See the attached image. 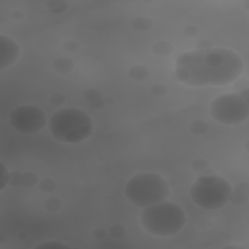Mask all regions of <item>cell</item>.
Wrapping results in <instances>:
<instances>
[{
	"label": "cell",
	"instance_id": "cell-1",
	"mask_svg": "<svg viewBox=\"0 0 249 249\" xmlns=\"http://www.w3.org/2000/svg\"><path fill=\"white\" fill-rule=\"evenodd\" d=\"M243 67L242 58L234 51L210 48L181 53L175 60L174 73L187 86H224L236 80Z\"/></svg>",
	"mask_w": 249,
	"mask_h": 249
},
{
	"label": "cell",
	"instance_id": "cell-2",
	"mask_svg": "<svg viewBox=\"0 0 249 249\" xmlns=\"http://www.w3.org/2000/svg\"><path fill=\"white\" fill-rule=\"evenodd\" d=\"M187 221L184 209L177 203L163 200L143 208L140 223L150 234L167 237L177 234Z\"/></svg>",
	"mask_w": 249,
	"mask_h": 249
},
{
	"label": "cell",
	"instance_id": "cell-3",
	"mask_svg": "<svg viewBox=\"0 0 249 249\" xmlns=\"http://www.w3.org/2000/svg\"><path fill=\"white\" fill-rule=\"evenodd\" d=\"M51 135L59 142L75 144L88 139L93 130L90 116L78 108L61 109L48 122Z\"/></svg>",
	"mask_w": 249,
	"mask_h": 249
},
{
	"label": "cell",
	"instance_id": "cell-4",
	"mask_svg": "<svg viewBox=\"0 0 249 249\" xmlns=\"http://www.w3.org/2000/svg\"><path fill=\"white\" fill-rule=\"evenodd\" d=\"M170 194L167 181L155 172L133 175L124 186V196L133 205L145 208L165 200Z\"/></svg>",
	"mask_w": 249,
	"mask_h": 249
},
{
	"label": "cell",
	"instance_id": "cell-5",
	"mask_svg": "<svg viewBox=\"0 0 249 249\" xmlns=\"http://www.w3.org/2000/svg\"><path fill=\"white\" fill-rule=\"evenodd\" d=\"M232 190L223 177L212 174L198 177L190 187L192 201L206 210H217L224 207L231 197Z\"/></svg>",
	"mask_w": 249,
	"mask_h": 249
},
{
	"label": "cell",
	"instance_id": "cell-6",
	"mask_svg": "<svg viewBox=\"0 0 249 249\" xmlns=\"http://www.w3.org/2000/svg\"><path fill=\"white\" fill-rule=\"evenodd\" d=\"M210 115L221 124H238L248 118V98L242 93L219 95L210 104Z\"/></svg>",
	"mask_w": 249,
	"mask_h": 249
},
{
	"label": "cell",
	"instance_id": "cell-7",
	"mask_svg": "<svg viewBox=\"0 0 249 249\" xmlns=\"http://www.w3.org/2000/svg\"><path fill=\"white\" fill-rule=\"evenodd\" d=\"M9 124L18 132L36 134L47 124V117L43 109L35 105H21L9 115Z\"/></svg>",
	"mask_w": 249,
	"mask_h": 249
},
{
	"label": "cell",
	"instance_id": "cell-8",
	"mask_svg": "<svg viewBox=\"0 0 249 249\" xmlns=\"http://www.w3.org/2000/svg\"><path fill=\"white\" fill-rule=\"evenodd\" d=\"M0 69L4 70L18 58L20 54V49L19 46L12 38L5 35H0Z\"/></svg>",
	"mask_w": 249,
	"mask_h": 249
},
{
	"label": "cell",
	"instance_id": "cell-9",
	"mask_svg": "<svg viewBox=\"0 0 249 249\" xmlns=\"http://www.w3.org/2000/svg\"><path fill=\"white\" fill-rule=\"evenodd\" d=\"M68 248V246L60 241H47V242H43L40 244L36 245V248Z\"/></svg>",
	"mask_w": 249,
	"mask_h": 249
},
{
	"label": "cell",
	"instance_id": "cell-10",
	"mask_svg": "<svg viewBox=\"0 0 249 249\" xmlns=\"http://www.w3.org/2000/svg\"><path fill=\"white\" fill-rule=\"evenodd\" d=\"M1 168H2V177H1V188H0V190L2 191L6 187V185L8 184L9 175H8V171H7L4 163H1Z\"/></svg>",
	"mask_w": 249,
	"mask_h": 249
}]
</instances>
